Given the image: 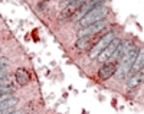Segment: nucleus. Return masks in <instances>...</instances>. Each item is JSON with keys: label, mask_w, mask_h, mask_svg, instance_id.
I'll return each mask as SVG.
<instances>
[{"label": "nucleus", "mask_w": 144, "mask_h": 114, "mask_svg": "<svg viewBox=\"0 0 144 114\" xmlns=\"http://www.w3.org/2000/svg\"><path fill=\"white\" fill-rule=\"evenodd\" d=\"M45 2H49V0H45Z\"/></svg>", "instance_id": "20"}, {"label": "nucleus", "mask_w": 144, "mask_h": 114, "mask_svg": "<svg viewBox=\"0 0 144 114\" xmlns=\"http://www.w3.org/2000/svg\"><path fill=\"white\" fill-rule=\"evenodd\" d=\"M100 4H104V2H102V0H88V2H85V3L78 9V12L74 15V19H76V20L82 19L88 12H91L94 7H97Z\"/></svg>", "instance_id": "6"}, {"label": "nucleus", "mask_w": 144, "mask_h": 114, "mask_svg": "<svg viewBox=\"0 0 144 114\" xmlns=\"http://www.w3.org/2000/svg\"><path fill=\"white\" fill-rule=\"evenodd\" d=\"M14 111V107H10V108H6V110H2L0 114H12Z\"/></svg>", "instance_id": "14"}, {"label": "nucleus", "mask_w": 144, "mask_h": 114, "mask_svg": "<svg viewBox=\"0 0 144 114\" xmlns=\"http://www.w3.org/2000/svg\"><path fill=\"white\" fill-rule=\"evenodd\" d=\"M108 26L107 20H101V22H97L94 25H89L86 28H81L78 30V38H84V36H95V35H100L101 32H104Z\"/></svg>", "instance_id": "4"}, {"label": "nucleus", "mask_w": 144, "mask_h": 114, "mask_svg": "<svg viewBox=\"0 0 144 114\" xmlns=\"http://www.w3.org/2000/svg\"><path fill=\"white\" fill-rule=\"evenodd\" d=\"M14 88L12 85V81L7 77L0 78V94H13Z\"/></svg>", "instance_id": "11"}, {"label": "nucleus", "mask_w": 144, "mask_h": 114, "mask_svg": "<svg viewBox=\"0 0 144 114\" xmlns=\"http://www.w3.org/2000/svg\"><path fill=\"white\" fill-rule=\"evenodd\" d=\"M12 114H26V111L25 110H14Z\"/></svg>", "instance_id": "17"}, {"label": "nucleus", "mask_w": 144, "mask_h": 114, "mask_svg": "<svg viewBox=\"0 0 144 114\" xmlns=\"http://www.w3.org/2000/svg\"><path fill=\"white\" fill-rule=\"evenodd\" d=\"M137 52L138 51L136 48H131L120 59V65L117 66V71H115V77L118 78V80H125L130 75V71H131V66H133L134 59L137 56Z\"/></svg>", "instance_id": "2"}, {"label": "nucleus", "mask_w": 144, "mask_h": 114, "mask_svg": "<svg viewBox=\"0 0 144 114\" xmlns=\"http://www.w3.org/2000/svg\"><path fill=\"white\" fill-rule=\"evenodd\" d=\"M17 103H19L17 97H12V98H9V100H4V101L0 103V111L6 110V108H10V107H16Z\"/></svg>", "instance_id": "13"}, {"label": "nucleus", "mask_w": 144, "mask_h": 114, "mask_svg": "<svg viewBox=\"0 0 144 114\" xmlns=\"http://www.w3.org/2000/svg\"><path fill=\"white\" fill-rule=\"evenodd\" d=\"M144 66V46H141L137 52V56L134 59V64L131 66V71H130V75H134V74H138L143 71Z\"/></svg>", "instance_id": "9"}, {"label": "nucleus", "mask_w": 144, "mask_h": 114, "mask_svg": "<svg viewBox=\"0 0 144 114\" xmlns=\"http://www.w3.org/2000/svg\"><path fill=\"white\" fill-rule=\"evenodd\" d=\"M114 38H117V33H115V32H108L107 35H102V36L98 39V42H95V45L91 48V51H89V58L92 59V61H94V59H97L98 55H100L101 52L107 48L108 43H110V42L114 39Z\"/></svg>", "instance_id": "3"}, {"label": "nucleus", "mask_w": 144, "mask_h": 114, "mask_svg": "<svg viewBox=\"0 0 144 114\" xmlns=\"http://www.w3.org/2000/svg\"><path fill=\"white\" fill-rule=\"evenodd\" d=\"M7 64H9V61L6 58H0V68H4Z\"/></svg>", "instance_id": "16"}, {"label": "nucleus", "mask_w": 144, "mask_h": 114, "mask_svg": "<svg viewBox=\"0 0 144 114\" xmlns=\"http://www.w3.org/2000/svg\"><path fill=\"white\" fill-rule=\"evenodd\" d=\"M141 74H143V77H144V66H143V71H141Z\"/></svg>", "instance_id": "19"}, {"label": "nucleus", "mask_w": 144, "mask_h": 114, "mask_svg": "<svg viewBox=\"0 0 144 114\" xmlns=\"http://www.w3.org/2000/svg\"><path fill=\"white\" fill-rule=\"evenodd\" d=\"M108 13H110V10H108L107 6H105V4H100V6H97V7H94L91 12H88L82 19H79L78 20L79 28H86V26L94 25V23H97V22L105 20L107 16H108Z\"/></svg>", "instance_id": "1"}, {"label": "nucleus", "mask_w": 144, "mask_h": 114, "mask_svg": "<svg viewBox=\"0 0 144 114\" xmlns=\"http://www.w3.org/2000/svg\"><path fill=\"white\" fill-rule=\"evenodd\" d=\"M69 2H71V0H62V6L65 7V6H66V4L69 3Z\"/></svg>", "instance_id": "18"}, {"label": "nucleus", "mask_w": 144, "mask_h": 114, "mask_svg": "<svg viewBox=\"0 0 144 114\" xmlns=\"http://www.w3.org/2000/svg\"><path fill=\"white\" fill-rule=\"evenodd\" d=\"M143 74L138 72V74H134V75H130V80L127 81V87H128L130 90H133V88H137L138 85L143 82Z\"/></svg>", "instance_id": "12"}, {"label": "nucleus", "mask_w": 144, "mask_h": 114, "mask_svg": "<svg viewBox=\"0 0 144 114\" xmlns=\"http://www.w3.org/2000/svg\"><path fill=\"white\" fill-rule=\"evenodd\" d=\"M0 54H2V49H0Z\"/></svg>", "instance_id": "21"}, {"label": "nucleus", "mask_w": 144, "mask_h": 114, "mask_svg": "<svg viewBox=\"0 0 144 114\" xmlns=\"http://www.w3.org/2000/svg\"><path fill=\"white\" fill-rule=\"evenodd\" d=\"M97 38H100L98 35H95V36H84V38H78V41L75 42V46L78 51L84 52V51H91V48H92L94 45V39L97 41Z\"/></svg>", "instance_id": "8"}, {"label": "nucleus", "mask_w": 144, "mask_h": 114, "mask_svg": "<svg viewBox=\"0 0 144 114\" xmlns=\"http://www.w3.org/2000/svg\"><path fill=\"white\" fill-rule=\"evenodd\" d=\"M14 78H16V82H17L20 87H25V85L29 84V81H30V74H29L25 68H19V69L14 72Z\"/></svg>", "instance_id": "10"}, {"label": "nucleus", "mask_w": 144, "mask_h": 114, "mask_svg": "<svg viewBox=\"0 0 144 114\" xmlns=\"http://www.w3.org/2000/svg\"><path fill=\"white\" fill-rule=\"evenodd\" d=\"M121 39H118V38H114L110 43H108V46L104 49V51L101 52L100 55H98V58H97V61L98 62H101V64H105V62H108L110 59H111V56H112V54H114L115 51H117V48H118L120 45H121Z\"/></svg>", "instance_id": "5"}, {"label": "nucleus", "mask_w": 144, "mask_h": 114, "mask_svg": "<svg viewBox=\"0 0 144 114\" xmlns=\"http://www.w3.org/2000/svg\"><path fill=\"white\" fill-rule=\"evenodd\" d=\"M7 77V69H6V66L4 68H0V78H4Z\"/></svg>", "instance_id": "15"}, {"label": "nucleus", "mask_w": 144, "mask_h": 114, "mask_svg": "<svg viewBox=\"0 0 144 114\" xmlns=\"http://www.w3.org/2000/svg\"><path fill=\"white\" fill-rule=\"evenodd\" d=\"M115 71H117V64L108 61V62L102 64V66L98 69V77H100V80L105 81L108 78H111L112 75H115Z\"/></svg>", "instance_id": "7"}]
</instances>
